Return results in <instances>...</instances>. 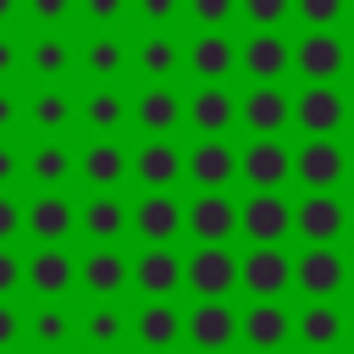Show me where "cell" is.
Masks as SVG:
<instances>
[{"label": "cell", "instance_id": "cell-1", "mask_svg": "<svg viewBox=\"0 0 354 354\" xmlns=\"http://www.w3.org/2000/svg\"><path fill=\"white\" fill-rule=\"evenodd\" d=\"M293 188H348V138L293 133Z\"/></svg>", "mask_w": 354, "mask_h": 354}, {"label": "cell", "instance_id": "cell-2", "mask_svg": "<svg viewBox=\"0 0 354 354\" xmlns=\"http://www.w3.org/2000/svg\"><path fill=\"white\" fill-rule=\"evenodd\" d=\"M77 243H133V194L77 188Z\"/></svg>", "mask_w": 354, "mask_h": 354}, {"label": "cell", "instance_id": "cell-3", "mask_svg": "<svg viewBox=\"0 0 354 354\" xmlns=\"http://www.w3.org/2000/svg\"><path fill=\"white\" fill-rule=\"evenodd\" d=\"M243 243H293V188H238Z\"/></svg>", "mask_w": 354, "mask_h": 354}, {"label": "cell", "instance_id": "cell-4", "mask_svg": "<svg viewBox=\"0 0 354 354\" xmlns=\"http://www.w3.org/2000/svg\"><path fill=\"white\" fill-rule=\"evenodd\" d=\"M238 83H293V33L243 28L238 33Z\"/></svg>", "mask_w": 354, "mask_h": 354}, {"label": "cell", "instance_id": "cell-5", "mask_svg": "<svg viewBox=\"0 0 354 354\" xmlns=\"http://www.w3.org/2000/svg\"><path fill=\"white\" fill-rule=\"evenodd\" d=\"M238 188H293V138L243 133L238 138Z\"/></svg>", "mask_w": 354, "mask_h": 354}, {"label": "cell", "instance_id": "cell-6", "mask_svg": "<svg viewBox=\"0 0 354 354\" xmlns=\"http://www.w3.org/2000/svg\"><path fill=\"white\" fill-rule=\"evenodd\" d=\"M343 238H348V188H299L293 243H343Z\"/></svg>", "mask_w": 354, "mask_h": 354}, {"label": "cell", "instance_id": "cell-7", "mask_svg": "<svg viewBox=\"0 0 354 354\" xmlns=\"http://www.w3.org/2000/svg\"><path fill=\"white\" fill-rule=\"evenodd\" d=\"M72 293H77V243H28L22 299H72Z\"/></svg>", "mask_w": 354, "mask_h": 354}, {"label": "cell", "instance_id": "cell-8", "mask_svg": "<svg viewBox=\"0 0 354 354\" xmlns=\"http://www.w3.org/2000/svg\"><path fill=\"white\" fill-rule=\"evenodd\" d=\"M133 293V243H77V299Z\"/></svg>", "mask_w": 354, "mask_h": 354}, {"label": "cell", "instance_id": "cell-9", "mask_svg": "<svg viewBox=\"0 0 354 354\" xmlns=\"http://www.w3.org/2000/svg\"><path fill=\"white\" fill-rule=\"evenodd\" d=\"M238 299H293V249L243 243L238 249Z\"/></svg>", "mask_w": 354, "mask_h": 354}, {"label": "cell", "instance_id": "cell-10", "mask_svg": "<svg viewBox=\"0 0 354 354\" xmlns=\"http://www.w3.org/2000/svg\"><path fill=\"white\" fill-rule=\"evenodd\" d=\"M127 77H133V33L83 28L77 33V83H127Z\"/></svg>", "mask_w": 354, "mask_h": 354}, {"label": "cell", "instance_id": "cell-11", "mask_svg": "<svg viewBox=\"0 0 354 354\" xmlns=\"http://www.w3.org/2000/svg\"><path fill=\"white\" fill-rule=\"evenodd\" d=\"M343 77H348V33L299 28L293 33V83H343Z\"/></svg>", "mask_w": 354, "mask_h": 354}, {"label": "cell", "instance_id": "cell-12", "mask_svg": "<svg viewBox=\"0 0 354 354\" xmlns=\"http://www.w3.org/2000/svg\"><path fill=\"white\" fill-rule=\"evenodd\" d=\"M77 188H133L127 133H83L77 138Z\"/></svg>", "mask_w": 354, "mask_h": 354}, {"label": "cell", "instance_id": "cell-13", "mask_svg": "<svg viewBox=\"0 0 354 354\" xmlns=\"http://www.w3.org/2000/svg\"><path fill=\"white\" fill-rule=\"evenodd\" d=\"M183 188H238V133H194L183 144Z\"/></svg>", "mask_w": 354, "mask_h": 354}, {"label": "cell", "instance_id": "cell-14", "mask_svg": "<svg viewBox=\"0 0 354 354\" xmlns=\"http://www.w3.org/2000/svg\"><path fill=\"white\" fill-rule=\"evenodd\" d=\"M22 243H77V188H22Z\"/></svg>", "mask_w": 354, "mask_h": 354}, {"label": "cell", "instance_id": "cell-15", "mask_svg": "<svg viewBox=\"0 0 354 354\" xmlns=\"http://www.w3.org/2000/svg\"><path fill=\"white\" fill-rule=\"evenodd\" d=\"M183 238L188 243H238V194L232 188H188L183 194Z\"/></svg>", "mask_w": 354, "mask_h": 354}, {"label": "cell", "instance_id": "cell-16", "mask_svg": "<svg viewBox=\"0 0 354 354\" xmlns=\"http://www.w3.org/2000/svg\"><path fill=\"white\" fill-rule=\"evenodd\" d=\"M183 293L188 299H238V249L232 243L183 249Z\"/></svg>", "mask_w": 354, "mask_h": 354}, {"label": "cell", "instance_id": "cell-17", "mask_svg": "<svg viewBox=\"0 0 354 354\" xmlns=\"http://www.w3.org/2000/svg\"><path fill=\"white\" fill-rule=\"evenodd\" d=\"M183 72L194 83H238V28L183 33Z\"/></svg>", "mask_w": 354, "mask_h": 354}, {"label": "cell", "instance_id": "cell-18", "mask_svg": "<svg viewBox=\"0 0 354 354\" xmlns=\"http://www.w3.org/2000/svg\"><path fill=\"white\" fill-rule=\"evenodd\" d=\"M293 293L299 299H343L348 293V249L343 243H299Z\"/></svg>", "mask_w": 354, "mask_h": 354}, {"label": "cell", "instance_id": "cell-19", "mask_svg": "<svg viewBox=\"0 0 354 354\" xmlns=\"http://www.w3.org/2000/svg\"><path fill=\"white\" fill-rule=\"evenodd\" d=\"M22 127L44 138H77V83H28Z\"/></svg>", "mask_w": 354, "mask_h": 354}, {"label": "cell", "instance_id": "cell-20", "mask_svg": "<svg viewBox=\"0 0 354 354\" xmlns=\"http://www.w3.org/2000/svg\"><path fill=\"white\" fill-rule=\"evenodd\" d=\"M238 348H254V354L293 348V304L288 299H238Z\"/></svg>", "mask_w": 354, "mask_h": 354}, {"label": "cell", "instance_id": "cell-21", "mask_svg": "<svg viewBox=\"0 0 354 354\" xmlns=\"http://www.w3.org/2000/svg\"><path fill=\"white\" fill-rule=\"evenodd\" d=\"M22 183L28 188H77V138H22Z\"/></svg>", "mask_w": 354, "mask_h": 354}, {"label": "cell", "instance_id": "cell-22", "mask_svg": "<svg viewBox=\"0 0 354 354\" xmlns=\"http://www.w3.org/2000/svg\"><path fill=\"white\" fill-rule=\"evenodd\" d=\"M183 343L221 354L238 348V299H188L183 304Z\"/></svg>", "mask_w": 354, "mask_h": 354}, {"label": "cell", "instance_id": "cell-23", "mask_svg": "<svg viewBox=\"0 0 354 354\" xmlns=\"http://www.w3.org/2000/svg\"><path fill=\"white\" fill-rule=\"evenodd\" d=\"M77 343L88 354H122V348H133V310L122 299H83L77 304Z\"/></svg>", "mask_w": 354, "mask_h": 354}, {"label": "cell", "instance_id": "cell-24", "mask_svg": "<svg viewBox=\"0 0 354 354\" xmlns=\"http://www.w3.org/2000/svg\"><path fill=\"white\" fill-rule=\"evenodd\" d=\"M293 348H310V354L348 348V304L343 299H299L293 304Z\"/></svg>", "mask_w": 354, "mask_h": 354}, {"label": "cell", "instance_id": "cell-25", "mask_svg": "<svg viewBox=\"0 0 354 354\" xmlns=\"http://www.w3.org/2000/svg\"><path fill=\"white\" fill-rule=\"evenodd\" d=\"M22 83H77V33L72 28L28 33V72H22Z\"/></svg>", "mask_w": 354, "mask_h": 354}, {"label": "cell", "instance_id": "cell-26", "mask_svg": "<svg viewBox=\"0 0 354 354\" xmlns=\"http://www.w3.org/2000/svg\"><path fill=\"white\" fill-rule=\"evenodd\" d=\"M133 243H183V188L133 194Z\"/></svg>", "mask_w": 354, "mask_h": 354}, {"label": "cell", "instance_id": "cell-27", "mask_svg": "<svg viewBox=\"0 0 354 354\" xmlns=\"http://www.w3.org/2000/svg\"><path fill=\"white\" fill-rule=\"evenodd\" d=\"M293 133H348V88L343 83H299L293 88Z\"/></svg>", "mask_w": 354, "mask_h": 354}, {"label": "cell", "instance_id": "cell-28", "mask_svg": "<svg viewBox=\"0 0 354 354\" xmlns=\"http://www.w3.org/2000/svg\"><path fill=\"white\" fill-rule=\"evenodd\" d=\"M127 127H133V88L77 83V138L83 133H127Z\"/></svg>", "mask_w": 354, "mask_h": 354}, {"label": "cell", "instance_id": "cell-29", "mask_svg": "<svg viewBox=\"0 0 354 354\" xmlns=\"http://www.w3.org/2000/svg\"><path fill=\"white\" fill-rule=\"evenodd\" d=\"M133 188H183V133H138Z\"/></svg>", "mask_w": 354, "mask_h": 354}, {"label": "cell", "instance_id": "cell-30", "mask_svg": "<svg viewBox=\"0 0 354 354\" xmlns=\"http://www.w3.org/2000/svg\"><path fill=\"white\" fill-rule=\"evenodd\" d=\"M133 293L177 299L183 293V243H133Z\"/></svg>", "mask_w": 354, "mask_h": 354}, {"label": "cell", "instance_id": "cell-31", "mask_svg": "<svg viewBox=\"0 0 354 354\" xmlns=\"http://www.w3.org/2000/svg\"><path fill=\"white\" fill-rule=\"evenodd\" d=\"M133 77L138 83H177L183 77V33L177 28H138L133 33Z\"/></svg>", "mask_w": 354, "mask_h": 354}, {"label": "cell", "instance_id": "cell-32", "mask_svg": "<svg viewBox=\"0 0 354 354\" xmlns=\"http://www.w3.org/2000/svg\"><path fill=\"white\" fill-rule=\"evenodd\" d=\"M183 133H238V88L194 83L183 94Z\"/></svg>", "mask_w": 354, "mask_h": 354}, {"label": "cell", "instance_id": "cell-33", "mask_svg": "<svg viewBox=\"0 0 354 354\" xmlns=\"http://www.w3.org/2000/svg\"><path fill=\"white\" fill-rule=\"evenodd\" d=\"M238 133H293V88L249 83L238 94Z\"/></svg>", "mask_w": 354, "mask_h": 354}, {"label": "cell", "instance_id": "cell-34", "mask_svg": "<svg viewBox=\"0 0 354 354\" xmlns=\"http://www.w3.org/2000/svg\"><path fill=\"white\" fill-rule=\"evenodd\" d=\"M39 354H61V348H83L77 343V304L72 299H28V343Z\"/></svg>", "mask_w": 354, "mask_h": 354}, {"label": "cell", "instance_id": "cell-35", "mask_svg": "<svg viewBox=\"0 0 354 354\" xmlns=\"http://www.w3.org/2000/svg\"><path fill=\"white\" fill-rule=\"evenodd\" d=\"M133 343L149 354H166L183 343V304L177 299H138L133 304Z\"/></svg>", "mask_w": 354, "mask_h": 354}, {"label": "cell", "instance_id": "cell-36", "mask_svg": "<svg viewBox=\"0 0 354 354\" xmlns=\"http://www.w3.org/2000/svg\"><path fill=\"white\" fill-rule=\"evenodd\" d=\"M133 133H183V88L138 83L133 88Z\"/></svg>", "mask_w": 354, "mask_h": 354}, {"label": "cell", "instance_id": "cell-37", "mask_svg": "<svg viewBox=\"0 0 354 354\" xmlns=\"http://www.w3.org/2000/svg\"><path fill=\"white\" fill-rule=\"evenodd\" d=\"M22 28H77V0H22Z\"/></svg>", "mask_w": 354, "mask_h": 354}, {"label": "cell", "instance_id": "cell-38", "mask_svg": "<svg viewBox=\"0 0 354 354\" xmlns=\"http://www.w3.org/2000/svg\"><path fill=\"white\" fill-rule=\"evenodd\" d=\"M293 28H348V0H293Z\"/></svg>", "mask_w": 354, "mask_h": 354}, {"label": "cell", "instance_id": "cell-39", "mask_svg": "<svg viewBox=\"0 0 354 354\" xmlns=\"http://www.w3.org/2000/svg\"><path fill=\"white\" fill-rule=\"evenodd\" d=\"M188 28H238V0H183Z\"/></svg>", "mask_w": 354, "mask_h": 354}, {"label": "cell", "instance_id": "cell-40", "mask_svg": "<svg viewBox=\"0 0 354 354\" xmlns=\"http://www.w3.org/2000/svg\"><path fill=\"white\" fill-rule=\"evenodd\" d=\"M243 28H293V0H238Z\"/></svg>", "mask_w": 354, "mask_h": 354}, {"label": "cell", "instance_id": "cell-41", "mask_svg": "<svg viewBox=\"0 0 354 354\" xmlns=\"http://www.w3.org/2000/svg\"><path fill=\"white\" fill-rule=\"evenodd\" d=\"M133 0H77V28H127Z\"/></svg>", "mask_w": 354, "mask_h": 354}, {"label": "cell", "instance_id": "cell-42", "mask_svg": "<svg viewBox=\"0 0 354 354\" xmlns=\"http://www.w3.org/2000/svg\"><path fill=\"white\" fill-rule=\"evenodd\" d=\"M28 72V28H0V83H22Z\"/></svg>", "mask_w": 354, "mask_h": 354}, {"label": "cell", "instance_id": "cell-43", "mask_svg": "<svg viewBox=\"0 0 354 354\" xmlns=\"http://www.w3.org/2000/svg\"><path fill=\"white\" fill-rule=\"evenodd\" d=\"M183 22V0H133L127 28H177Z\"/></svg>", "mask_w": 354, "mask_h": 354}, {"label": "cell", "instance_id": "cell-44", "mask_svg": "<svg viewBox=\"0 0 354 354\" xmlns=\"http://www.w3.org/2000/svg\"><path fill=\"white\" fill-rule=\"evenodd\" d=\"M28 343V299H0V354Z\"/></svg>", "mask_w": 354, "mask_h": 354}, {"label": "cell", "instance_id": "cell-45", "mask_svg": "<svg viewBox=\"0 0 354 354\" xmlns=\"http://www.w3.org/2000/svg\"><path fill=\"white\" fill-rule=\"evenodd\" d=\"M28 216H22V188H0V243H22Z\"/></svg>", "mask_w": 354, "mask_h": 354}, {"label": "cell", "instance_id": "cell-46", "mask_svg": "<svg viewBox=\"0 0 354 354\" xmlns=\"http://www.w3.org/2000/svg\"><path fill=\"white\" fill-rule=\"evenodd\" d=\"M22 94H28V83H0V133H11V138L28 133L22 127Z\"/></svg>", "mask_w": 354, "mask_h": 354}, {"label": "cell", "instance_id": "cell-47", "mask_svg": "<svg viewBox=\"0 0 354 354\" xmlns=\"http://www.w3.org/2000/svg\"><path fill=\"white\" fill-rule=\"evenodd\" d=\"M0 299H22V243H0Z\"/></svg>", "mask_w": 354, "mask_h": 354}, {"label": "cell", "instance_id": "cell-48", "mask_svg": "<svg viewBox=\"0 0 354 354\" xmlns=\"http://www.w3.org/2000/svg\"><path fill=\"white\" fill-rule=\"evenodd\" d=\"M28 138V133H22ZM22 138L0 133V188H28L22 183Z\"/></svg>", "mask_w": 354, "mask_h": 354}, {"label": "cell", "instance_id": "cell-49", "mask_svg": "<svg viewBox=\"0 0 354 354\" xmlns=\"http://www.w3.org/2000/svg\"><path fill=\"white\" fill-rule=\"evenodd\" d=\"M0 28H22V0H0Z\"/></svg>", "mask_w": 354, "mask_h": 354}, {"label": "cell", "instance_id": "cell-50", "mask_svg": "<svg viewBox=\"0 0 354 354\" xmlns=\"http://www.w3.org/2000/svg\"><path fill=\"white\" fill-rule=\"evenodd\" d=\"M343 243H354V194H348V238Z\"/></svg>", "mask_w": 354, "mask_h": 354}, {"label": "cell", "instance_id": "cell-51", "mask_svg": "<svg viewBox=\"0 0 354 354\" xmlns=\"http://www.w3.org/2000/svg\"><path fill=\"white\" fill-rule=\"evenodd\" d=\"M348 188H354V138H348Z\"/></svg>", "mask_w": 354, "mask_h": 354}, {"label": "cell", "instance_id": "cell-52", "mask_svg": "<svg viewBox=\"0 0 354 354\" xmlns=\"http://www.w3.org/2000/svg\"><path fill=\"white\" fill-rule=\"evenodd\" d=\"M348 293H354V243H348Z\"/></svg>", "mask_w": 354, "mask_h": 354}, {"label": "cell", "instance_id": "cell-53", "mask_svg": "<svg viewBox=\"0 0 354 354\" xmlns=\"http://www.w3.org/2000/svg\"><path fill=\"white\" fill-rule=\"evenodd\" d=\"M348 133H354V88H348Z\"/></svg>", "mask_w": 354, "mask_h": 354}, {"label": "cell", "instance_id": "cell-54", "mask_svg": "<svg viewBox=\"0 0 354 354\" xmlns=\"http://www.w3.org/2000/svg\"><path fill=\"white\" fill-rule=\"evenodd\" d=\"M348 77H354V33H348Z\"/></svg>", "mask_w": 354, "mask_h": 354}, {"label": "cell", "instance_id": "cell-55", "mask_svg": "<svg viewBox=\"0 0 354 354\" xmlns=\"http://www.w3.org/2000/svg\"><path fill=\"white\" fill-rule=\"evenodd\" d=\"M348 343H354V304H348Z\"/></svg>", "mask_w": 354, "mask_h": 354}, {"label": "cell", "instance_id": "cell-56", "mask_svg": "<svg viewBox=\"0 0 354 354\" xmlns=\"http://www.w3.org/2000/svg\"><path fill=\"white\" fill-rule=\"evenodd\" d=\"M348 28H354V0H348Z\"/></svg>", "mask_w": 354, "mask_h": 354}]
</instances>
